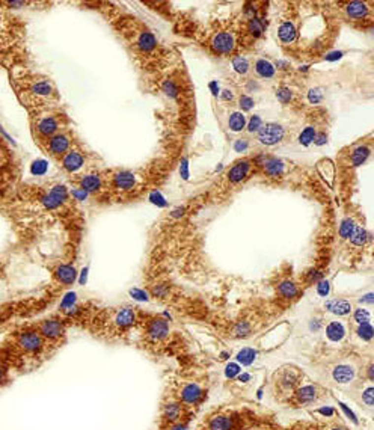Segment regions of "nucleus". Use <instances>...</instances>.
I'll return each instance as SVG.
<instances>
[{"label": "nucleus", "mask_w": 374, "mask_h": 430, "mask_svg": "<svg viewBox=\"0 0 374 430\" xmlns=\"http://www.w3.org/2000/svg\"><path fill=\"white\" fill-rule=\"evenodd\" d=\"M8 349L17 358L20 365H26V363L29 361H36L39 358H42L48 346L32 325L17 331L12 335V343Z\"/></svg>", "instance_id": "nucleus-1"}, {"label": "nucleus", "mask_w": 374, "mask_h": 430, "mask_svg": "<svg viewBox=\"0 0 374 430\" xmlns=\"http://www.w3.org/2000/svg\"><path fill=\"white\" fill-rule=\"evenodd\" d=\"M304 380L305 373L301 368L293 364H285L273 371L270 377V391L279 403H285V400L304 384Z\"/></svg>", "instance_id": "nucleus-2"}, {"label": "nucleus", "mask_w": 374, "mask_h": 430, "mask_svg": "<svg viewBox=\"0 0 374 430\" xmlns=\"http://www.w3.org/2000/svg\"><path fill=\"white\" fill-rule=\"evenodd\" d=\"M142 326L143 346L149 350L160 352L170 337V326L162 316H146L143 320L139 314V323Z\"/></svg>", "instance_id": "nucleus-3"}, {"label": "nucleus", "mask_w": 374, "mask_h": 430, "mask_svg": "<svg viewBox=\"0 0 374 430\" xmlns=\"http://www.w3.org/2000/svg\"><path fill=\"white\" fill-rule=\"evenodd\" d=\"M328 388L315 382H304L287 400L284 404L293 409H305L311 406L320 404L323 400L328 398Z\"/></svg>", "instance_id": "nucleus-4"}, {"label": "nucleus", "mask_w": 374, "mask_h": 430, "mask_svg": "<svg viewBox=\"0 0 374 430\" xmlns=\"http://www.w3.org/2000/svg\"><path fill=\"white\" fill-rule=\"evenodd\" d=\"M103 326H104V333H110V335H126L129 331H132L135 326L139 323V313L137 309L133 306H119L115 311L109 313V319H103Z\"/></svg>", "instance_id": "nucleus-5"}, {"label": "nucleus", "mask_w": 374, "mask_h": 430, "mask_svg": "<svg viewBox=\"0 0 374 430\" xmlns=\"http://www.w3.org/2000/svg\"><path fill=\"white\" fill-rule=\"evenodd\" d=\"M252 417L241 411H222L210 415L205 421V430H246Z\"/></svg>", "instance_id": "nucleus-6"}, {"label": "nucleus", "mask_w": 374, "mask_h": 430, "mask_svg": "<svg viewBox=\"0 0 374 430\" xmlns=\"http://www.w3.org/2000/svg\"><path fill=\"white\" fill-rule=\"evenodd\" d=\"M35 329L39 332V335L44 338L48 347H59L65 343L67 338V323L59 317H48L36 325Z\"/></svg>", "instance_id": "nucleus-7"}, {"label": "nucleus", "mask_w": 374, "mask_h": 430, "mask_svg": "<svg viewBox=\"0 0 374 430\" xmlns=\"http://www.w3.org/2000/svg\"><path fill=\"white\" fill-rule=\"evenodd\" d=\"M172 396L175 397L184 406V408L187 411H190V412L193 409V406H195V408H198V406L201 404V401L204 400V397H205L203 388L199 385H196V384H193V382L183 384Z\"/></svg>", "instance_id": "nucleus-8"}, {"label": "nucleus", "mask_w": 374, "mask_h": 430, "mask_svg": "<svg viewBox=\"0 0 374 430\" xmlns=\"http://www.w3.org/2000/svg\"><path fill=\"white\" fill-rule=\"evenodd\" d=\"M257 133H258L260 143H263L266 147H273L284 139L285 129L278 123H267V124H263Z\"/></svg>", "instance_id": "nucleus-9"}, {"label": "nucleus", "mask_w": 374, "mask_h": 430, "mask_svg": "<svg viewBox=\"0 0 374 430\" xmlns=\"http://www.w3.org/2000/svg\"><path fill=\"white\" fill-rule=\"evenodd\" d=\"M358 367L353 363H338L331 370V379L338 385H347L358 377Z\"/></svg>", "instance_id": "nucleus-10"}, {"label": "nucleus", "mask_w": 374, "mask_h": 430, "mask_svg": "<svg viewBox=\"0 0 374 430\" xmlns=\"http://www.w3.org/2000/svg\"><path fill=\"white\" fill-rule=\"evenodd\" d=\"M211 49L217 55H230L236 49V38L231 32H219L211 38Z\"/></svg>", "instance_id": "nucleus-11"}, {"label": "nucleus", "mask_w": 374, "mask_h": 430, "mask_svg": "<svg viewBox=\"0 0 374 430\" xmlns=\"http://www.w3.org/2000/svg\"><path fill=\"white\" fill-rule=\"evenodd\" d=\"M67 199H68V189L64 184H56L50 189V192L45 197H42L41 202L45 208L53 210V208L61 207Z\"/></svg>", "instance_id": "nucleus-12"}, {"label": "nucleus", "mask_w": 374, "mask_h": 430, "mask_svg": "<svg viewBox=\"0 0 374 430\" xmlns=\"http://www.w3.org/2000/svg\"><path fill=\"white\" fill-rule=\"evenodd\" d=\"M276 293L282 300H290L291 302V300H296L299 298V295H301V289H299V285L294 281L282 279L276 285Z\"/></svg>", "instance_id": "nucleus-13"}, {"label": "nucleus", "mask_w": 374, "mask_h": 430, "mask_svg": "<svg viewBox=\"0 0 374 430\" xmlns=\"http://www.w3.org/2000/svg\"><path fill=\"white\" fill-rule=\"evenodd\" d=\"M55 279L68 287V285H72L74 281H76V276H77V270L76 267H74L72 265H59L56 269H55Z\"/></svg>", "instance_id": "nucleus-14"}, {"label": "nucleus", "mask_w": 374, "mask_h": 430, "mask_svg": "<svg viewBox=\"0 0 374 430\" xmlns=\"http://www.w3.org/2000/svg\"><path fill=\"white\" fill-rule=\"evenodd\" d=\"M325 308L334 316L345 317L352 313V303L347 299H331L325 303Z\"/></svg>", "instance_id": "nucleus-15"}, {"label": "nucleus", "mask_w": 374, "mask_h": 430, "mask_svg": "<svg viewBox=\"0 0 374 430\" xmlns=\"http://www.w3.org/2000/svg\"><path fill=\"white\" fill-rule=\"evenodd\" d=\"M83 162H85V159H83V156H82V153H79V151H76V150H71V151H68L65 156H64V160H62V166H64V169L67 171V172H77L82 166H83Z\"/></svg>", "instance_id": "nucleus-16"}, {"label": "nucleus", "mask_w": 374, "mask_h": 430, "mask_svg": "<svg viewBox=\"0 0 374 430\" xmlns=\"http://www.w3.org/2000/svg\"><path fill=\"white\" fill-rule=\"evenodd\" d=\"M69 148V137L64 133L55 134L48 140V150L53 156H62Z\"/></svg>", "instance_id": "nucleus-17"}, {"label": "nucleus", "mask_w": 374, "mask_h": 430, "mask_svg": "<svg viewBox=\"0 0 374 430\" xmlns=\"http://www.w3.org/2000/svg\"><path fill=\"white\" fill-rule=\"evenodd\" d=\"M249 171H251V162H249V160H240V162H237V163L233 166V168L230 169V172H228V180H230L233 184H237V183L243 181V180L247 177Z\"/></svg>", "instance_id": "nucleus-18"}, {"label": "nucleus", "mask_w": 374, "mask_h": 430, "mask_svg": "<svg viewBox=\"0 0 374 430\" xmlns=\"http://www.w3.org/2000/svg\"><path fill=\"white\" fill-rule=\"evenodd\" d=\"M59 129V124H58V119L53 118V116H44L41 118L38 124H36V130L38 133L42 136V137H52L56 134Z\"/></svg>", "instance_id": "nucleus-19"}, {"label": "nucleus", "mask_w": 374, "mask_h": 430, "mask_svg": "<svg viewBox=\"0 0 374 430\" xmlns=\"http://www.w3.org/2000/svg\"><path fill=\"white\" fill-rule=\"evenodd\" d=\"M263 168L269 177H281L285 171V163L278 157H264Z\"/></svg>", "instance_id": "nucleus-20"}, {"label": "nucleus", "mask_w": 374, "mask_h": 430, "mask_svg": "<svg viewBox=\"0 0 374 430\" xmlns=\"http://www.w3.org/2000/svg\"><path fill=\"white\" fill-rule=\"evenodd\" d=\"M113 186L119 190H130L136 186V175L130 171H121L113 175Z\"/></svg>", "instance_id": "nucleus-21"}, {"label": "nucleus", "mask_w": 374, "mask_h": 430, "mask_svg": "<svg viewBox=\"0 0 374 430\" xmlns=\"http://www.w3.org/2000/svg\"><path fill=\"white\" fill-rule=\"evenodd\" d=\"M326 337L332 343H340L345 337V326L341 322H331L326 326Z\"/></svg>", "instance_id": "nucleus-22"}, {"label": "nucleus", "mask_w": 374, "mask_h": 430, "mask_svg": "<svg viewBox=\"0 0 374 430\" xmlns=\"http://www.w3.org/2000/svg\"><path fill=\"white\" fill-rule=\"evenodd\" d=\"M102 184H103L102 177H98L95 174H88V175L82 177V180H80V189L85 190L86 194L97 192V190L102 189Z\"/></svg>", "instance_id": "nucleus-23"}, {"label": "nucleus", "mask_w": 374, "mask_h": 430, "mask_svg": "<svg viewBox=\"0 0 374 430\" xmlns=\"http://www.w3.org/2000/svg\"><path fill=\"white\" fill-rule=\"evenodd\" d=\"M345 11L350 18L361 20V18H365L368 15V5L364 2H350L345 6Z\"/></svg>", "instance_id": "nucleus-24"}, {"label": "nucleus", "mask_w": 374, "mask_h": 430, "mask_svg": "<svg viewBox=\"0 0 374 430\" xmlns=\"http://www.w3.org/2000/svg\"><path fill=\"white\" fill-rule=\"evenodd\" d=\"M278 36L284 44L294 42V39L297 36V32H296V28H294V25L291 21H284L282 23V25L279 26V29H278Z\"/></svg>", "instance_id": "nucleus-25"}, {"label": "nucleus", "mask_w": 374, "mask_h": 430, "mask_svg": "<svg viewBox=\"0 0 374 430\" xmlns=\"http://www.w3.org/2000/svg\"><path fill=\"white\" fill-rule=\"evenodd\" d=\"M255 73L263 79H272L273 76H275L276 69L272 65V62H269L266 59H258L255 62Z\"/></svg>", "instance_id": "nucleus-26"}, {"label": "nucleus", "mask_w": 374, "mask_h": 430, "mask_svg": "<svg viewBox=\"0 0 374 430\" xmlns=\"http://www.w3.org/2000/svg\"><path fill=\"white\" fill-rule=\"evenodd\" d=\"M246 124H247V119L243 115V112H233L228 118V127L231 132L238 133V132L244 130Z\"/></svg>", "instance_id": "nucleus-27"}, {"label": "nucleus", "mask_w": 374, "mask_h": 430, "mask_svg": "<svg viewBox=\"0 0 374 430\" xmlns=\"http://www.w3.org/2000/svg\"><path fill=\"white\" fill-rule=\"evenodd\" d=\"M157 45V39L151 32H142L137 38V47L142 52H151Z\"/></svg>", "instance_id": "nucleus-28"}, {"label": "nucleus", "mask_w": 374, "mask_h": 430, "mask_svg": "<svg viewBox=\"0 0 374 430\" xmlns=\"http://www.w3.org/2000/svg\"><path fill=\"white\" fill-rule=\"evenodd\" d=\"M348 238H350L352 245H355V246H364L367 243V240H371V234H368L367 230L362 228L361 225H356L355 230H353V232L350 234V237H348Z\"/></svg>", "instance_id": "nucleus-29"}, {"label": "nucleus", "mask_w": 374, "mask_h": 430, "mask_svg": "<svg viewBox=\"0 0 374 430\" xmlns=\"http://www.w3.org/2000/svg\"><path fill=\"white\" fill-rule=\"evenodd\" d=\"M264 29H266V23H264V20L263 18H260V17H252V18H249V23H247V31H249V33H251L254 38H258V36H261L263 35V32H264Z\"/></svg>", "instance_id": "nucleus-30"}, {"label": "nucleus", "mask_w": 374, "mask_h": 430, "mask_svg": "<svg viewBox=\"0 0 374 430\" xmlns=\"http://www.w3.org/2000/svg\"><path fill=\"white\" fill-rule=\"evenodd\" d=\"M370 154H371V150L368 147H365V145H361V147L355 148L353 153H352V157H350L352 159V165L353 166L364 165L367 162V159L370 157Z\"/></svg>", "instance_id": "nucleus-31"}, {"label": "nucleus", "mask_w": 374, "mask_h": 430, "mask_svg": "<svg viewBox=\"0 0 374 430\" xmlns=\"http://www.w3.org/2000/svg\"><path fill=\"white\" fill-rule=\"evenodd\" d=\"M31 92L34 95H38V97H50L53 94V86L50 85L48 82H36L31 86Z\"/></svg>", "instance_id": "nucleus-32"}, {"label": "nucleus", "mask_w": 374, "mask_h": 430, "mask_svg": "<svg viewBox=\"0 0 374 430\" xmlns=\"http://www.w3.org/2000/svg\"><path fill=\"white\" fill-rule=\"evenodd\" d=\"M315 133H317V132H315L314 127H306V129H304L302 133L299 134V143H301V145H304V147L311 145V143L314 142Z\"/></svg>", "instance_id": "nucleus-33"}, {"label": "nucleus", "mask_w": 374, "mask_h": 430, "mask_svg": "<svg viewBox=\"0 0 374 430\" xmlns=\"http://www.w3.org/2000/svg\"><path fill=\"white\" fill-rule=\"evenodd\" d=\"M355 227H356V224H355V221L352 218H345L340 225V235L342 238H348V237H350V234L353 232Z\"/></svg>", "instance_id": "nucleus-34"}, {"label": "nucleus", "mask_w": 374, "mask_h": 430, "mask_svg": "<svg viewBox=\"0 0 374 430\" xmlns=\"http://www.w3.org/2000/svg\"><path fill=\"white\" fill-rule=\"evenodd\" d=\"M233 68L237 71L238 74L244 76L247 71H249V61L244 56H236L233 59Z\"/></svg>", "instance_id": "nucleus-35"}, {"label": "nucleus", "mask_w": 374, "mask_h": 430, "mask_svg": "<svg viewBox=\"0 0 374 430\" xmlns=\"http://www.w3.org/2000/svg\"><path fill=\"white\" fill-rule=\"evenodd\" d=\"M356 333H358V337L361 340H364V341H371L373 340V328H371L370 323L359 325L358 329H356Z\"/></svg>", "instance_id": "nucleus-36"}, {"label": "nucleus", "mask_w": 374, "mask_h": 430, "mask_svg": "<svg viewBox=\"0 0 374 430\" xmlns=\"http://www.w3.org/2000/svg\"><path fill=\"white\" fill-rule=\"evenodd\" d=\"M353 319L358 325H362V323H370V319H371V314L368 309L365 308H356L355 313H353Z\"/></svg>", "instance_id": "nucleus-37"}, {"label": "nucleus", "mask_w": 374, "mask_h": 430, "mask_svg": "<svg viewBox=\"0 0 374 430\" xmlns=\"http://www.w3.org/2000/svg\"><path fill=\"white\" fill-rule=\"evenodd\" d=\"M249 333H251V325H249L246 320H243V322H238L237 325H236V328H234V335L236 337H241V338H244V337H247Z\"/></svg>", "instance_id": "nucleus-38"}, {"label": "nucleus", "mask_w": 374, "mask_h": 430, "mask_svg": "<svg viewBox=\"0 0 374 430\" xmlns=\"http://www.w3.org/2000/svg\"><path fill=\"white\" fill-rule=\"evenodd\" d=\"M276 99H278L282 104L290 103L291 99H293V92H291V89H290V88H285V86L278 88V89H276Z\"/></svg>", "instance_id": "nucleus-39"}, {"label": "nucleus", "mask_w": 374, "mask_h": 430, "mask_svg": "<svg viewBox=\"0 0 374 430\" xmlns=\"http://www.w3.org/2000/svg\"><path fill=\"white\" fill-rule=\"evenodd\" d=\"M162 89H163V92L168 95V97L175 99L177 95H178V88H177V85L173 83L172 80H165L163 85H162Z\"/></svg>", "instance_id": "nucleus-40"}, {"label": "nucleus", "mask_w": 374, "mask_h": 430, "mask_svg": "<svg viewBox=\"0 0 374 430\" xmlns=\"http://www.w3.org/2000/svg\"><path fill=\"white\" fill-rule=\"evenodd\" d=\"M246 126H247V132L249 133L258 132L261 129V126H263V119H261L260 115H254V116H251V119H249Z\"/></svg>", "instance_id": "nucleus-41"}, {"label": "nucleus", "mask_w": 374, "mask_h": 430, "mask_svg": "<svg viewBox=\"0 0 374 430\" xmlns=\"http://www.w3.org/2000/svg\"><path fill=\"white\" fill-rule=\"evenodd\" d=\"M323 100V91L320 88H311L308 91V101L311 104H318Z\"/></svg>", "instance_id": "nucleus-42"}, {"label": "nucleus", "mask_w": 374, "mask_h": 430, "mask_svg": "<svg viewBox=\"0 0 374 430\" xmlns=\"http://www.w3.org/2000/svg\"><path fill=\"white\" fill-rule=\"evenodd\" d=\"M255 352L252 350V349H243L240 353H238V361L240 363H243V364H251L254 360H255Z\"/></svg>", "instance_id": "nucleus-43"}, {"label": "nucleus", "mask_w": 374, "mask_h": 430, "mask_svg": "<svg viewBox=\"0 0 374 430\" xmlns=\"http://www.w3.org/2000/svg\"><path fill=\"white\" fill-rule=\"evenodd\" d=\"M254 99L252 97H249V95H241L240 97V100H238V106H240V109L243 110V112H247V110H251L252 107H254Z\"/></svg>", "instance_id": "nucleus-44"}, {"label": "nucleus", "mask_w": 374, "mask_h": 430, "mask_svg": "<svg viewBox=\"0 0 374 430\" xmlns=\"http://www.w3.org/2000/svg\"><path fill=\"white\" fill-rule=\"evenodd\" d=\"M331 292V285H329V281L323 278L321 281L317 282V293L323 298H326Z\"/></svg>", "instance_id": "nucleus-45"}, {"label": "nucleus", "mask_w": 374, "mask_h": 430, "mask_svg": "<svg viewBox=\"0 0 374 430\" xmlns=\"http://www.w3.org/2000/svg\"><path fill=\"white\" fill-rule=\"evenodd\" d=\"M236 153H244L249 148V140L247 139H237L233 145Z\"/></svg>", "instance_id": "nucleus-46"}, {"label": "nucleus", "mask_w": 374, "mask_h": 430, "mask_svg": "<svg viewBox=\"0 0 374 430\" xmlns=\"http://www.w3.org/2000/svg\"><path fill=\"white\" fill-rule=\"evenodd\" d=\"M326 142H328V136H326V133H325V132H321V133H315L314 143H315L317 147H323V145H326Z\"/></svg>", "instance_id": "nucleus-47"}, {"label": "nucleus", "mask_w": 374, "mask_h": 430, "mask_svg": "<svg viewBox=\"0 0 374 430\" xmlns=\"http://www.w3.org/2000/svg\"><path fill=\"white\" fill-rule=\"evenodd\" d=\"M180 172H181V177H183L184 180H189V165H187V159H183V160H181Z\"/></svg>", "instance_id": "nucleus-48"}, {"label": "nucleus", "mask_w": 374, "mask_h": 430, "mask_svg": "<svg viewBox=\"0 0 374 430\" xmlns=\"http://www.w3.org/2000/svg\"><path fill=\"white\" fill-rule=\"evenodd\" d=\"M342 56H344V52H331V53H328V55L325 56V59L329 61V62H334V61L341 59Z\"/></svg>", "instance_id": "nucleus-49"}, {"label": "nucleus", "mask_w": 374, "mask_h": 430, "mask_svg": "<svg viewBox=\"0 0 374 430\" xmlns=\"http://www.w3.org/2000/svg\"><path fill=\"white\" fill-rule=\"evenodd\" d=\"M222 100L223 101H233V99H234V94H233V91H230V89H223L222 91Z\"/></svg>", "instance_id": "nucleus-50"}, {"label": "nucleus", "mask_w": 374, "mask_h": 430, "mask_svg": "<svg viewBox=\"0 0 374 430\" xmlns=\"http://www.w3.org/2000/svg\"><path fill=\"white\" fill-rule=\"evenodd\" d=\"M278 69H281V71H285V69H288L290 68V64L287 62V61H282V59H279V61H276V65H275ZM275 68V69H276Z\"/></svg>", "instance_id": "nucleus-51"}, {"label": "nucleus", "mask_w": 374, "mask_h": 430, "mask_svg": "<svg viewBox=\"0 0 374 430\" xmlns=\"http://www.w3.org/2000/svg\"><path fill=\"white\" fill-rule=\"evenodd\" d=\"M72 195H74V197H76V198H77L79 201H83V199L86 198V195H88V194L85 192V190L79 189V190H74V192H72Z\"/></svg>", "instance_id": "nucleus-52"}, {"label": "nucleus", "mask_w": 374, "mask_h": 430, "mask_svg": "<svg viewBox=\"0 0 374 430\" xmlns=\"http://www.w3.org/2000/svg\"><path fill=\"white\" fill-rule=\"evenodd\" d=\"M359 302L362 303V302H365V303H373L374 302V295L373 293H368V295H365V296H362L361 299H359Z\"/></svg>", "instance_id": "nucleus-53"}, {"label": "nucleus", "mask_w": 374, "mask_h": 430, "mask_svg": "<svg viewBox=\"0 0 374 430\" xmlns=\"http://www.w3.org/2000/svg\"><path fill=\"white\" fill-rule=\"evenodd\" d=\"M210 89H211V94L214 95V97H217V95H219V92H220L217 82H210Z\"/></svg>", "instance_id": "nucleus-54"}, {"label": "nucleus", "mask_w": 374, "mask_h": 430, "mask_svg": "<svg viewBox=\"0 0 374 430\" xmlns=\"http://www.w3.org/2000/svg\"><path fill=\"white\" fill-rule=\"evenodd\" d=\"M184 211H186L184 207H178V208H175V210L172 211V218H180V216H183Z\"/></svg>", "instance_id": "nucleus-55"}, {"label": "nucleus", "mask_w": 374, "mask_h": 430, "mask_svg": "<svg viewBox=\"0 0 374 430\" xmlns=\"http://www.w3.org/2000/svg\"><path fill=\"white\" fill-rule=\"evenodd\" d=\"M151 199H154V202H156V204H160V205H165V204H166V202L162 199V197H160L159 194H154V195L151 197Z\"/></svg>", "instance_id": "nucleus-56"}]
</instances>
